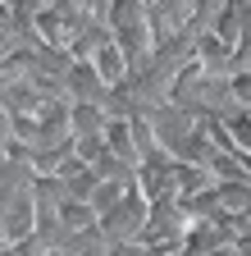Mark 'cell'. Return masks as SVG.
I'll use <instances>...</instances> for the list:
<instances>
[{"label":"cell","mask_w":251,"mask_h":256,"mask_svg":"<svg viewBox=\"0 0 251 256\" xmlns=\"http://www.w3.org/2000/svg\"><path fill=\"white\" fill-rule=\"evenodd\" d=\"M146 224H151V202L142 188H133L110 215H101V238L105 242H142Z\"/></svg>","instance_id":"cell-1"},{"label":"cell","mask_w":251,"mask_h":256,"mask_svg":"<svg viewBox=\"0 0 251 256\" xmlns=\"http://www.w3.org/2000/svg\"><path fill=\"white\" fill-rule=\"evenodd\" d=\"M229 96H233V110H247L251 114V69H238L229 78Z\"/></svg>","instance_id":"cell-2"},{"label":"cell","mask_w":251,"mask_h":256,"mask_svg":"<svg viewBox=\"0 0 251 256\" xmlns=\"http://www.w3.org/2000/svg\"><path fill=\"white\" fill-rule=\"evenodd\" d=\"M14 46H18V37H5V32H0V64L9 60V50H14Z\"/></svg>","instance_id":"cell-3"},{"label":"cell","mask_w":251,"mask_h":256,"mask_svg":"<svg viewBox=\"0 0 251 256\" xmlns=\"http://www.w3.org/2000/svg\"><path fill=\"white\" fill-rule=\"evenodd\" d=\"M0 5H9V0H0Z\"/></svg>","instance_id":"cell-4"}]
</instances>
